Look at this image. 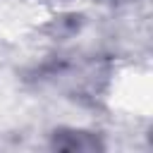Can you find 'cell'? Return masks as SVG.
Returning a JSON list of instances; mask_svg holds the SVG:
<instances>
[{
    "label": "cell",
    "mask_w": 153,
    "mask_h": 153,
    "mask_svg": "<svg viewBox=\"0 0 153 153\" xmlns=\"http://www.w3.org/2000/svg\"><path fill=\"white\" fill-rule=\"evenodd\" d=\"M53 148L57 151H67V153H74V151H98L103 148V143L98 141L96 134H88V131H67V129H60L53 134Z\"/></svg>",
    "instance_id": "6da1fadb"
}]
</instances>
